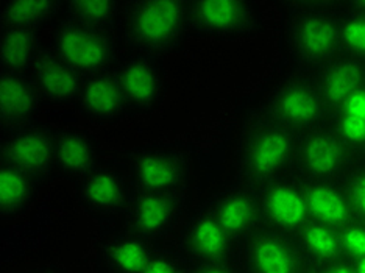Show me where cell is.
<instances>
[{"mask_svg": "<svg viewBox=\"0 0 365 273\" xmlns=\"http://www.w3.org/2000/svg\"><path fill=\"white\" fill-rule=\"evenodd\" d=\"M190 273H237L227 262H210V264H195Z\"/></svg>", "mask_w": 365, "mask_h": 273, "instance_id": "e575fe53", "label": "cell"}, {"mask_svg": "<svg viewBox=\"0 0 365 273\" xmlns=\"http://www.w3.org/2000/svg\"><path fill=\"white\" fill-rule=\"evenodd\" d=\"M340 133L350 140H364L365 139V122L345 115L340 120Z\"/></svg>", "mask_w": 365, "mask_h": 273, "instance_id": "d6a6232c", "label": "cell"}, {"mask_svg": "<svg viewBox=\"0 0 365 273\" xmlns=\"http://www.w3.org/2000/svg\"><path fill=\"white\" fill-rule=\"evenodd\" d=\"M125 36L144 55H165L181 44L189 29V8L181 0H133L123 11Z\"/></svg>", "mask_w": 365, "mask_h": 273, "instance_id": "6da1fadb", "label": "cell"}, {"mask_svg": "<svg viewBox=\"0 0 365 273\" xmlns=\"http://www.w3.org/2000/svg\"><path fill=\"white\" fill-rule=\"evenodd\" d=\"M245 261L252 273H303L298 244L277 230H261L247 241Z\"/></svg>", "mask_w": 365, "mask_h": 273, "instance_id": "ba28073f", "label": "cell"}, {"mask_svg": "<svg viewBox=\"0 0 365 273\" xmlns=\"http://www.w3.org/2000/svg\"><path fill=\"white\" fill-rule=\"evenodd\" d=\"M115 48L113 30L91 27L71 18L58 24L53 33V51L83 77L110 71Z\"/></svg>", "mask_w": 365, "mask_h": 273, "instance_id": "7a4b0ae2", "label": "cell"}, {"mask_svg": "<svg viewBox=\"0 0 365 273\" xmlns=\"http://www.w3.org/2000/svg\"><path fill=\"white\" fill-rule=\"evenodd\" d=\"M320 273H354V264L345 259H337L334 262L319 266Z\"/></svg>", "mask_w": 365, "mask_h": 273, "instance_id": "d590c367", "label": "cell"}, {"mask_svg": "<svg viewBox=\"0 0 365 273\" xmlns=\"http://www.w3.org/2000/svg\"><path fill=\"white\" fill-rule=\"evenodd\" d=\"M340 39L336 22L320 13H308L290 26L289 43L300 61L315 63L334 53Z\"/></svg>", "mask_w": 365, "mask_h": 273, "instance_id": "7c38bea8", "label": "cell"}, {"mask_svg": "<svg viewBox=\"0 0 365 273\" xmlns=\"http://www.w3.org/2000/svg\"><path fill=\"white\" fill-rule=\"evenodd\" d=\"M78 102L83 114L98 122L118 120L128 110L118 76L111 69L86 77Z\"/></svg>", "mask_w": 365, "mask_h": 273, "instance_id": "2e32d148", "label": "cell"}, {"mask_svg": "<svg viewBox=\"0 0 365 273\" xmlns=\"http://www.w3.org/2000/svg\"><path fill=\"white\" fill-rule=\"evenodd\" d=\"M211 211L233 241L250 239L261 231L259 222L264 216L261 200L242 189L219 195L214 200Z\"/></svg>", "mask_w": 365, "mask_h": 273, "instance_id": "9a60e30c", "label": "cell"}, {"mask_svg": "<svg viewBox=\"0 0 365 273\" xmlns=\"http://www.w3.org/2000/svg\"><path fill=\"white\" fill-rule=\"evenodd\" d=\"M294 150V139L287 130L265 125L247 138L242 148V168L247 177L265 180L278 173L287 164Z\"/></svg>", "mask_w": 365, "mask_h": 273, "instance_id": "52a82bcc", "label": "cell"}, {"mask_svg": "<svg viewBox=\"0 0 365 273\" xmlns=\"http://www.w3.org/2000/svg\"><path fill=\"white\" fill-rule=\"evenodd\" d=\"M133 175L139 191H170L180 187L186 160L178 150L165 147L140 148L131 155Z\"/></svg>", "mask_w": 365, "mask_h": 273, "instance_id": "30bf717a", "label": "cell"}, {"mask_svg": "<svg viewBox=\"0 0 365 273\" xmlns=\"http://www.w3.org/2000/svg\"><path fill=\"white\" fill-rule=\"evenodd\" d=\"M36 194L35 177L2 163L0 165V219L8 220L29 208Z\"/></svg>", "mask_w": 365, "mask_h": 273, "instance_id": "603a6c76", "label": "cell"}, {"mask_svg": "<svg viewBox=\"0 0 365 273\" xmlns=\"http://www.w3.org/2000/svg\"><path fill=\"white\" fill-rule=\"evenodd\" d=\"M345 194L351 205L353 214H359V216L365 217V173L356 175L350 181Z\"/></svg>", "mask_w": 365, "mask_h": 273, "instance_id": "1f68e13d", "label": "cell"}, {"mask_svg": "<svg viewBox=\"0 0 365 273\" xmlns=\"http://www.w3.org/2000/svg\"><path fill=\"white\" fill-rule=\"evenodd\" d=\"M354 264V273H365V258L353 261Z\"/></svg>", "mask_w": 365, "mask_h": 273, "instance_id": "8d00e7d4", "label": "cell"}, {"mask_svg": "<svg viewBox=\"0 0 365 273\" xmlns=\"http://www.w3.org/2000/svg\"><path fill=\"white\" fill-rule=\"evenodd\" d=\"M39 52L36 31L2 26L0 58L4 71H26L29 66L31 68Z\"/></svg>", "mask_w": 365, "mask_h": 273, "instance_id": "cb8c5ba5", "label": "cell"}, {"mask_svg": "<svg viewBox=\"0 0 365 273\" xmlns=\"http://www.w3.org/2000/svg\"><path fill=\"white\" fill-rule=\"evenodd\" d=\"M339 235L345 254L353 258V261L365 258V227L351 222L346 227L340 228Z\"/></svg>", "mask_w": 365, "mask_h": 273, "instance_id": "f1b7e54d", "label": "cell"}, {"mask_svg": "<svg viewBox=\"0 0 365 273\" xmlns=\"http://www.w3.org/2000/svg\"><path fill=\"white\" fill-rule=\"evenodd\" d=\"M80 200L94 216L111 217L127 210L128 187L119 172L96 165L80 178Z\"/></svg>", "mask_w": 365, "mask_h": 273, "instance_id": "8fae6325", "label": "cell"}, {"mask_svg": "<svg viewBox=\"0 0 365 273\" xmlns=\"http://www.w3.org/2000/svg\"><path fill=\"white\" fill-rule=\"evenodd\" d=\"M61 2L53 0H8L2 6V26L36 31L58 14Z\"/></svg>", "mask_w": 365, "mask_h": 273, "instance_id": "484cf974", "label": "cell"}, {"mask_svg": "<svg viewBox=\"0 0 365 273\" xmlns=\"http://www.w3.org/2000/svg\"><path fill=\"white\" fill-rule=\"evenodd\" d=\"M185 203L186 195L181 187L170 191H138L125 210L127 231L152 242L161 239L178 223Z\"/></svg>", "mask_w": 365, "mask_h": 273, "instance_id": "3957f363", "label": "cell"}, {"mask_svg": "<svg viewBox=\"0 0 365 273\" xmlns=\"http://www.w3.org/2000/svg\"><path fill=\"white\" fill-rule=\"evenodd\" d=\"M119 13L120 5L111 0H72L68 4V18L103 30H113Z\"/></svg>", "mask_w": 365, "mask_h": 273, "instance_id": "83f0119b", "label": "cell"}, {"mask_svg": "<svg viewBox=\"0 0 365 273\" xmlns=\"http://www.w3.org/2000/svg\"><path fill=\"white\" fill-rule=\"evenodd\" d=\"M273 111L290 125H311L323 110L322 97L309 83L290 81L273 97Z\"/></svg>", "mask_w": 365, "mask_h": 273, "instance_id": "ac0fdd59", "label": "cell"}, {"mask_svg": "<svg viewBox=\"0 0 365 273\" xmlns=\"http://www.w3.org/2000/svg\"><path fill=\"white\" fill-rule=\"evenodd\" d=\"M2 163L26 170L33 177L55 169V136L44 125L24 123L11 128L2 140Z\"/></svg>", "mask_w": 365, "mask_h": 273, "instance_id": "5b68a950", "label": "cell"}, {"mask_svg": "<svg viewBox=\"0 0 365 273\" xmlns=\"http://www.w3.org/2000/svg\"><path fill=\"white\" fill-rule=\"evenodd\" d=\"M259 200L264 217L281 233H298L311 222L304 191L289 181H275L269 185Z\"/></svg>", "mask_w": 365, "mask_h": 273, "instance_id": "4fadbf2b", "label": "cell"}, {"mask_svg": "<svg viewBox=\"0 0 365 273\" xmlns=\"http://www.w3.org/2000/svg\"><path fill=\"white\" fill-rule=\"evenodd\" d=\"M36 273H60V272H56V270H41V272H36Z\"/></svg>", "mask_w": 365, "mask_h": 273, "instance_id": "74e56055", "label": "cell"}, {"mask_svg": "<svg viewBox=\"0 0 365 273\" xmlns=\"http://www.w3.org/2000/svg\"><path fill=\"white\" fill-rule=\"evenodd\" d=\"M38 83L26 71H4L0 76V119L6 127L16 128L29 123L41 103Z\"/></svg>", "mask_w": 365, "mask_h": 273, "instance_id": "5bb4252c", "label": "cell"}, {"mask_svg": "<svg viewBox=\"0 0 365 273\" xmlns=\"http://www.w3.org/2000/svg\"><path fill=\"white\" fill-rule=\"evenodd\" d=\"M362 71L358 63L342 60L333 63L322 77V96L334 106H344L358 93Z\"/></svg>", "mask_w": 365, "mask_h": 273, "instance_id": "4316f807", "label": "cell"}, {"mask_svg": "<svg viewBox=\"0 0 365 273\" xmlns=\"http://www.w3.org/2000/svg\"><path fill=\"white\" fill-rule=\"evenodd\" d=\"M297 236L302 253L308 254L319 266L342 259L344 248L340 242L339 230L311 220L298 231Z\"/></svg>", "mask_w": 365, "mask_h": 273, "instance_id": "d4e9b609", "label": "cell"}, {"mask_svg": "<svg viewBox=\"0 0 365 273\" xmlns=\"http://www.w3.org/2000/svg\"><path fill=\"white\" fill-rule=\"evenodd\" d=\"M96 144L86 133L68 130L55 136V168L66 175L81 178L96 168Z\"/></svg>", "mask_w": 365, "mask_h": 273, "instance_id": "7402d4cb", "label": "cell"}, {"mask_svg": "<svg viewBox=\"0 0 365 273\" xmlns=\"http://www.w3.org/2000/svg\"><path fill=\"white\" fill-rule=\"evenodd\" d=\"M140 273H187V269L177 253L156 250Z\"/></svg>", "mask_w": 365, "mask_h": 273, "instance_id": "f546056e", "label": "cell"}, {"mask_svg": "<svg viewBox=\"0 0 365 273\" xmlns=\"http://www.w3.org/2000/svg\"><path fill=\"white\" fill-rule=\"evenodd\" d=\"M153 242L125 231L103 247V264L108 273H140L155 254Z\"/></svg>", "mask_w": 365, "mask_h": 273, "instance_id": "ffe728a7", "label": "cell"}, {"mask_svg": "<svg viewBox=\"0 0 365 273\" xmlns=\"http://www.w3.org/2000/svg\"><path fill=\"white\" fill-rule=\"evenodd\" d=\"M311 220L340 230L351 223L353 210L345 192L325 181H314L304 189Z\"/></svg>", "mask_w": 365, "mask_h": 273, "instance_id": "d6986e66", "label": "cell"}, {"mask_svg": "<svg viewBox=\"0 0 365 273\" xmlns=\"http://www.w3.org/2000/svg\"><path fill=\"white\" fill-rule=\"evenodd\" d=\"M128 110L148 113L163 102L168 91L165 72L152 55L133 56L115 69Z\"/></svg>", "mask_w": 365, "mask_h": 273, "instance_id": "8992f818", "label": "cell"}, {"mask_svg": "<svg viewBox=\"0 0 365 273\" xmlns=\"http://www.w3.org/2000/svg\"><path fill=\"white\" fill-rule=\"evenodd\" d=\"M181 248L195 264L227 262L233 254L235 241L211 210H202L189 220L182 231Z\"/></svg>", "mask_w": 365, "mask_h": 273, "instance_id": "9c48e42d", "label": "cell"}, {"mask_svg": "<svg viewBox=\"0 0 365 273\" xmlns=\"http://www.w3.org/2000/svg\"><path fill=\"white\" fill-rule=\"evenodd\" d=\"M41 94L48 102L64 105L72 102L81 91V76L73 71L53 48H44L31 66Z\"/></svg>", "mask_w": 365, "mask_h": 273, "instance_id": "e0dca14e", "label": "cell"}, {"mask_svg": "<svg viewBox=\"0 0 365 273\" xmlns=\"http://www.w3.org/2000/svg\"><path fill=\"white\" fill-rule=\"evenodd\" d=\"M362 6H365V4H362Z\"/></svg>", "mask_w": 365, "mask_h": 273, "instance_id": "ab89813d", "label": "cell"}, {"mask_svg": "<svg viewBox=\"0 0 365 273\" xmlns=\"http://www.w3.org/2000/svg\"><path fill=\"white\" fill-rule=\"evenodd\" d=\"M340 38L344 39V43L353 48V51L365 52V22L364 21H350L346 22Z\"/></svg>", "mask_w": 365, "mask_h": 273, "instance_id": "4dcf8cb0", "label": "cell"}, {"mask_svg": "<svg viewBox=\"0 0 365 273\" xmlns=\"http://www.w3.org/2000/svg\"><path fill=\"white\" fill-rule=\"evenodd\" d=\"M344 160L345 148L334 135L319 131L303 140L300 148V164L315 178L333 175L342 168Z\"/></svg>", "mask_w": 365, "mask_h": 273, "instance_id": "44dd1931", "label": "cell"}, {"mask_svg": "<svg viewBox=\"0 0 365 273\" xmlns=\"http://www.w3.org/2000/svg\"><path fill=\"white\" fill-rule=\"evenodd\" d=\"M255 8L244 0H214L189 5V27L198 35L242 36L259 29Z\"/></svg>", "mask_w": 365, "mask_h": 273, "instance_id": "277c9868", "label": "cell"}, {"mask_svg": "<svg viewBox=\"0 0 365 273\" xmlns=\"http://www.w3.org/2000/svg\"><path fill=\"white\" fill-rule=\"evenodd\" d=\"M303 273H320V270H319V267H317V269H311V270L303 272Z\"/></svg>", "mask_w": 365, "mask_h": 273, "instance_id": "f35d334b", "label": "cell"}, {"mask_svg": "<svg viewBox=\"0 0 365 273\" xmlns=\"http://www.w3.org/2000/svg\"><path fill=\"white\" fill-rule=\"evenodd\" d=\"M345 115H350V118L359 119L365 122V93L364 91H358L350 101H348L345 105Z\"/></svg>", "mask_w": 365, "mask_h": 273, "instance_id": "836d02e7", "label": "cell"}]
</instances>
